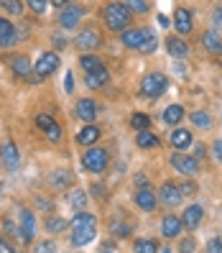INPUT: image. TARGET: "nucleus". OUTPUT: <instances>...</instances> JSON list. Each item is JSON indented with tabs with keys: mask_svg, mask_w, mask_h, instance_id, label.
<instances>
[{
	"mask_svg": "<svg viewBox=\"0 0 222 253\" xmlns=\"http://www.w3.org/2000/svg\"><path fill=\"white\" fill-rule=\"evenodd\" d=\"M179 202H182L179 184H174V182H164V184H161V205H166V207H176Z\"/></svg>",
	"mask_w": 222,
	"mask_h": 253,
	"instance_id": "nucleus-11",
	"label": "nucleus"
},
{
	"mask_svg": "<svg viewBox=\"0 0 222 253\" xmlns=\"http://www.w3.org/2000/svg\"><path fill=\"white\" fill-rule=\"evenodd\" d=\"M67 225H69V222H67L64 217H56V215H51V217L46 220V230H49V233H62Z\"/></svg>",
	"mask_w": 222,
	"mask_h": 253,
	"instance_id": "nucleus-29",
	"label": "nucleus"
},
{
	"mask_svg": "<svg viewBox=\"0 0 222 253\" xmlns=\"http://www.w3.org/2000/svg\"><path fill=\"white\" fill-rule=\"evenodd\" d=\"M92 192H95V197H97V200H100V197H105V195H102V192H105V187H102V184H95Z\"/></svg>",
	"mask_w": 222,
	"mask_h": 253,
	"instance_id": "nucleus-51",
	"label": "nucleus"
},
{
	"mask_svg": "<svg viewBox=\"0 0 222 253\" xmlns=\"http://www.w3.org/2000/svg\"><path fill=\"white\" fill-rule=\"evenodd\" d=\"M79 64H82V69L90 74V72H95V69H100L102 64H100V59L97 56H92V54H87V56H82L79 59Z\"/></svg>",
	"mask_w": 222,
	"mask_h": 253,
	"instance_id": "nucleus-30",
	"label": "nucleus"
},
{
	"mask_svg": "<svg viewBox=\"0 0 222 253\" xmlns=\"http://www.w3.org/2000/svg\"><path fill=\"white\" fill-rule=\"evenodd\" d=\"M133 200H136V205L141 207V210H146V212H153V210H156V195H153L148 187H146V189H138Z\"/></svg>",
	"mask_w": 222,
	"mask_h": 253,
	"instance_id": "nucleus-17",
	"label": "nucleus"
},
{
	"mask_svg": "<svg viewBox=\"0 0 222 253\" xmlns=\"http://www.w3.org/2000/svg\"><path fill=\"white\" fill-rule=\"evenodd\" d=\"M82 225H95V215L90 212H79L72 217V228H82Z\"/></svg>",
	"mask_w": 222,
	"mask_h": 253,
	"instance_id": "nucleus-31",
	"label": "nucleus"
},
{
	"mask_svg": "<svg viewBox=\"0 0 222 253\" xmlns=\"http://www.w3.org/2000/svg\"><path fill=\"white\" fill-rule=\"evenodd\" d=\"M0 8L13 13V16H18V13L23 10V3H18V0H0Z\"/></svg>",
	"mask_w": 222,
	"mask_h": 253,
	"instance_id": "nucleus-35",
	"label": "nucleus"
},
{
	"mask_svg": "<svg viewBox=\"0 0 222 253\" xmlns=\"http://www.w3.org/2000/svg\"><path fill=\"white\" fill-rule=\"evenodd\" d=\"M166 51L174 59H186L189 56V43L182 41V39H176V36H171V39H166Z\"/></svg>",
	"mask_w": 222,
	"mask_h": 253,
	"instance_id": "nucleus-18",
	"label": "nucleus"
},
{
	"mask_svg": "<svg viewBox=\"0 0 222 253\" xmlns=\"http://www.w3.org/2000/svg\"><path fill=\"white\" fill-rule=\"evenodd\" d=\"M212 154H215V159L222 164V138H217V141L212 143Z\"/></svg>",
	"mask_w": 222,
	"mask_h": 253,
	"instance_id": "nucleus-45",
	"label": "nucleus"
},
{
	"mask_svg": "<svg viewBox=\"0 0 222 253\" xmlns=\"http://www.w3.org/2000/svg\"><path fill=\"white\" fill-rule=\"evenodd\" d=\"M202 217H204V207L202 205H189L186 210L182 212V225L189 228V230H194L202 222Z\"/></svg>",
	"mask_w": 222,
	"mask_h": 253,
	"instance_id": "nucleus-12",
	"label": "nucleus"
},
{
	"mask_svg": "<svg viewBox=\"0 0 222 253\" xmlns=\"http://www.w3.org/2000/svg\"><path fill=\"white\" fill-rule=\"evenodd\" d=\"M171 167L184 176H194L199 171V161L189 154H171Z\"/></svg>",
	"mask_w": 222,
	"mask_h": 253,
	"instance_id": "nucleus-6",
	"label": "nucleus"
},
{
	"mask_svg": "<svg viewBox=\"0 0 222 253\" xmlns=\"http://www.w3.org/2000/svg\"><path fill=\"white\" fill-rule=\"evenodd\" d=\"M36 126H38L43 133H46V130L54 126V118H51L49 113H38V118H36Z\"/></svg>",
	"mask_w": 222,
	"mask_h": 253,
	"instance_id": "nucleus-36",
	"label": "nucleus"
},
{
	"mask_svg": "<svg viewBox=\"0 0 222 253\" xmlns=\"http://www.w3.org/2000/svg\"><path fill=\"white\" fill-rule=\"evenodd\" d=\"M77 46L82 51H95L100 46V31H97V28H84V31H79Z\"/></svg>",
	"mask_w": 222,
	"mask_h": 253,
	"instance_id": "nucleus-10",
	"label": "nucleus"
},
{
	"mask_svg": "<svg viewBox=\"0 0 222 253\" xmlns=\"http://www.w3.org/2000/svg\"><path fill=\"white\" fill-rule=\"evenodd\" d=\"M64 90H67V92H72V90H74V77H72V74H67V80H64Z\"/></svg>",
	"mask_w": 222,
	"mask_h": 253,
	"instance_id": "nucleus-49",
	"label": "nucleus"
},
{
	"mask_svg": "<svg viewBox=\"0 0 222 253\" xmlns=\"http://www.w3.org/2000/svg\"><path fill=\"white\" fill-rule=\"evenodd\" d=\"M179 192H182V197H194L197 195V184L194 182H182L179 184Z\"/></svg>",
	"mask_w": 222,
	"mask_h": 253,
	"instance_id": "nucleus-37",
	"label": "nucleus"
},
{
	"mask_svg": "<svg viewBox=\"0 0 222 253\" xmlns=\"http://www.w3.org/2000/svg\"><path fill=\"white\" fill-rule=\"evenodd\" d=\"M194 251H197V241L194 238H184L179 246V253H194Z\"/></svg>",
	"mask_w": 222,
	"mask_h": 253,
	"instance_id": "nucleus-39",
	"label": "nucleus"
},
{
	"mask_svg": "<svg viewBox=\"0 0 222 253\" xmlns=\"http://www.w3.org/2000/svg\"><path fill=\"white\" fill-rule=\"evenodd\" d=\"M204 253H222V238H212V241L207 243Z\"/></svg>",
	"mask_w": 222,
	"mask_h": 253,
	"instance_id": "nucleus-41",
	"label": "nucleus"
},
{
	"mask_svg": "<svg viewBox=\"0 0 222 253\" xmlns=\"http://www.w3.org/2000/svg\"><path fill=\"white\" fill-rule=\"evenodd\" d=\"M84 80H87V87H92V90H97V87L108 84V80H110V72H108L105 67H100V69H95V72L87 74Z\"/></svg>",
	"mask_w": 222,
	"mask_h": 253,
	"instance_id": "nucleus-21",
	"label": "nucleus"
},
{
	"mask_svg": "<svg viewBox=\"0 0 222 253\" xmlns=\"http://www.w3.org/2000/svg\"><path fill=\"white\" fill-rule=\"evenodd\" d=\"M169 138H171V146L174 148H182V151H184L186 146H191V133L186 128H174Z\"/></svg>",
	"mask_w": 222,
	"mask_h": 253,
	"instance_id": "nucleus-22",
	"label": "nucleus"
},
{
	"mask_svg": "<svg viewBox=\"0 0 222 253\" xmlns=\"http://www.w3.org/2000/svg\"><path fill=\"white\" fill-rule=\"evenodd\" d=\"M215 21H217V23H220V21H222V8H220V10H217V13H215Z\"/></svg>",
	"mask_w": 222,
	"mask_h": 253,
	"instance_id": "nucleus-54",
	"label": "nucleus"
},
{
	"mask_svg": "<svg viewBox=\"0 0 222 253\" xmlns=\"http://www.w3.org/2000/svg\"><path fill=\"white\" fill-rule=\"evenodd\" d=\"M0 253H16V248H13L8 241H0Z\"/></svg>",
	"mask_w": 222,
	"mask_h": 253,
	"instance_id": "nucleus-47",
	"label": "nucleus"
},
{
	"mask_svg": "<svg viewBox=\"0 0 222 253\" xmlns=\"http://www.w3.org/2000/svg\"><path fill=\"white\" fill-rule=\"evenodd\" d=\"M136 143L141 148H153V146H158V138L153 136L151 130H141V133H136Z\"/></svg>",
	"mask_w": 222,
	"mask_h": 253,
	"instance_id": "nucleus-25",
	"label": "nucleus"
},
{
	"mask_svg": "<svg viewBox=\"0 0 222 253\" xmlns=\"http://www.w3.org/2000/svg\"><path fill=\"white\" fill-rule=\"evenodd\" d=\"M51 184L54 187H69L72 184V174L69 171H54L51 174Z\"/></svg>",
	"mask_w": 222,
	"mask_h": 253,
	"instance_id": "nucleus-33",
	"label": "nucleus"
},
{
	"mask_svg": "<svg viewBox=\"0 0 222 253\" xmlns=\"http://www.w3.org/2000/svg\"><path fill=\"white\" fill-rule=\"evenodd\" d=\"M67 200H69V205L74 207V210H84V205H87V195H84V189H72Z\"/></svg>",
	"mask_w": 222,
	"mask_h": 253,
	"instance_id": "nucleus-26",
	"label": "nucleus"
},
{
	"mask_svg": "<svg viewBox=\"0 0 222 253\" xmlns=\"http://www.w3.org/2000/svg\"><path fill=\"white\" fill-rule=\"evenodd\" d=\"M105 23L110 31H128V23H130V10L125 3H112L105 8Z\"/></svg>",
	"mask_w": 222,
	"mask_h": 253,
	"instance_id": "nucleus-1",
	"label": "nucleus"
},
{
	"mask_svg": "<svg viewBox=\"0 0 222 253\" xmlns=\"http://www.w3.org/2000/svg\"><path fill=\"white\" fill-rule=\"evenodd\" d=\"M18 235H21L23 243H34V238H36V217H34L31 210H21V215H18Z\"/></svg>",
	"mask_w": 222,
	"mask_h": 253,
	"instance_id": "nucleus-5",
	"label": "nucleus"
},
{
	"mask_svg": "<svg viewBox=\"0 0 222 253\" xmlns=\"http://www.w3.org/2000/svg\"><path fill=\"white\" fill-rule=\"evenodd\" d=\"M0 161H3V167L8 171H16L21 167V154H18V146L13 141H5L0 146Z\"/></svg>",
	"mask_w": 222,
	"mask_h": 253,
	"instance_id": "nucleus-7",
	"label": "nucleus"
},
{
	"mask_svg": "<svg viewBox=\"0 0 222 253\" xmlns=\"http://www.w3.org/2000/svg\"><path fill=\"white\" fill-rule=\"evenodd\" d=\"M100 141V128L97 126H84L79 133H77V143L79 146H92Z\"/></svg>",
	"mask_w": 222,
	"mask_h": 253,
	"instance_id": "nucleus-20",
	"label": "nucleus"
},
{
	"mask_svg": "<svg viewBox=\"0 0 222 253\" xmlns=\"http://www.w3.org/2000/svg\"><path fill=\"white\" fill-rule=\"evenodd\" d=\"M16 31H18V28L13 26L10 21L0 18V43H3V46H8V43H13V41H16V36H18Z\"/></svg>",
	"mask_w": 222,
	"mask_h": 253,
	"instance_id": "nucleus-23",
	"label": "nucleus"
},
{
	"mask_svg": "<svg viewBox=\"0 0 222 253\" xmlns=\"http://www.w3.org/2000/svg\"><path fill=\"white\" fill-rule=\"evenodd\" d=\"M161 235H166V238H176V235H182V217H176V215H166L164 220H161Z\"/></svg>",
	"mask_w": 222,
	"mask_h": 253,
	"instance_id": "nucleus-16",
	"label": "nucleus"
},
{
	"mask_svg": "<svg viewBox=\"0 0 222 253\" xmlns=\"http://www.w3.org/2000/svg\"><path fill=\"white\" fill-rule=\"evenodd\" d=\"M156 46H158V39L151 36V39H148L143 46H141V54H151V51H156Z\"/></svg>",
	"mask_w": 222,
	"mask_h": 253,
	"instance_id": "nucleus-42",
	"label": "nucleus"
},
{
	"mask_svg": "<svg viewBox=\"0 0 222 253\" xmlns=\"http://www.w3.org/2000/svg\"><path fill=\"white\" fill-rule=\"evenodd\" d=\"M28 8H34L36 13H43L46 10V3H43V0H28Z\"/></svg>",
	"mask_w": 222,
	"mask_h": 253,
	"instance_id": "nucleus-46",
	"label": "nucleus"
},
{
	"mask_svg": "<svg viewBox=\"0 0 222 253\" xmlns=\"http://www.w3.org/2000/svg\"><path fill=\"white\" fill-rule=\"evenodd\" d=\"M97 102L95 100H87V97H82L79 102H77V115L82 118V121L87 123V126H92V121L97 118Z\"/></svg>",
	"mask_w": 222,
	"mask_h": 253,
	"instance_id": "nucleus-13",
	"label": "nucleus"
},
{
	"mask_svg": "<svg viewBox=\"0 0 222 253\" xmlns=\"http://www.w3.org/2000/svg\"><path fill=\"white\" fill-rule=\"evenodd\" d=\"M204 151H207V148H204V143H197V146H194V159L204 156Z\"/></svg>",
	"mask_w": 222,
	"mask_h": 253,
	"instance_id": "nucleus-50",
	"label": "nucleus"
},
{
	"mask_svg": "<svg viewBox=\"0 0 222 253\" xmlns=\"http://www.w3.org/2000/svg\"><path fill=\"white\" fill-rule=\"evenodd\" d=\"M153 36V31L151 28H128V31H123L120 34V41L125 43L128 49H138L141 51V46Z\"/></svg>",
	"mask_w": 222,
	"mask_h": 253,
	"instance_id": "nucleus-4",
	"label": "nucleus"
},
{
	"mask_svg": "<svg viewBox=\"0 0 222 253\" xmlns=\"http://www.w3.org/2000/svg\"><path fill=\"white\" fill-rule=\"evenodd\" d=\"M130 126H133V128H136V130L141 133V130H148L151 121H148V115H143V113H136V115L130 118Z\"/></svg>",
	"mask_w": 222,
	"mask_h": 253,
	"instance_id": "nucleus-32",
	"label": "nucleus"
},
{
	"mask_svg": "<svg viewBox=\"0 0 222 253\" xmlns=\"http://www.w3.org/2000/svg\"><path fill=\"white\" fill-rule=\"evenodd\" d=\"M191 123H194L197 128H204V130H210V128H212V118H210V113H204V110H197V113H191Z\"/></svg>",
	"mask_w": 222,
	"mask_h": 253,
	"instance_id": "nucleus-27",
	"label": "nucleus"
},
{
	"mask_svg": "<svg viewBox=\"0 0 222 253\" xmlns=\"http://www.w3.org/2000/svg\"><path fill=\"white\" fill-rule=\"evenodd\" d=\"M110 233H112L115 238H125V235L130 233V228H128V225H120V222H117V220H115V222H112V225H110Z\"/></svg>",
	"mask_w": 222,
	"mask_h": 253,
	"instance_id": "nucleus-38",
	"label": "nucleus"
},
{
	"mask_svg": "<svg viewBox=\"0 0 222 253\" xmlns=\"http://www.w3.org/2000/svg\"><path fill=\"white\" fill-rule=\"evenodd\" d=\"M164 90H166V77L158 74V72L146 74V77L141 80V92L146 97H158V95H164Z\"/></svg>",
	"mask_w": 222,
	"mask_h": 253,
	"instance_id": "nucleus-3",
	"label": "nucleus"
},
{
	"mask_svg": "<svg viewBox=\"0 0 222 253\" xmlns=\"http://www.w3.org/2000/svg\"><path fill=\"white\" fill-rule=\"evenodd\" d=\"M13 72L21 74V77H28V74H31V62H28L26 56H18L16 62H13Z\"/></svg>",
	"mask_w": 222,
	"mask_h": 253,
	"instance_id": "nucleus-28",
	"label": "nucleus"
},
{
	"mask_svg": "<svg viewBox=\"0 0 222 253\" xmlns=\"http://www.w3.org/2000/svg\"><path fill=\"white\" fill-rule=\"evenodd\" d=\"M202 43H204V49L210 51V54H217V56L222 54V36L217 31H204Z\"/></svg>",
	"mask_w": 222,
	"mask_h": 253,
	"instance_id": "nucleus-19",
	"label": "nucleus"
},
{
	"mask_svg": "<svg viewBox=\"0 0 222 253\" xmlns=\"http://www.w3.org/2000/svg\"><path fill=\"white\" fill-rule=\"evenodd\" d=\"M182 118H184V108L182 105H169L164 110V123H169V126L182 123Z\"/></svg>",
	"mask_w": 222,
	"mask_h": 253,
	"instance_id": "nucleus-24",
	"label": "nucleus"
},
{
	"mask_svg": "<svg viewBox=\"0 0 222 253\" xmlns=\"http://www.w3.org/2000/svg\"><path fill=\"white\" fill-rule=\"evenodd\" d=\"M82 164H84L87 171L102 174L108 169V164H110V151H108V148H90V151L82 156Z\"/></svg>",
	"mask_w": 222,
	"mask_h": 253,
	"instance_id": "nucleus-2",
	"label": "nucleus"
},
{
	"mask_svg": "<svg viewBox=\"0 0 222 253\" xmlns=\"http://www.w3.org/2000/svg\"><path fill=\"white\" fill-rule=\"evenodd\" d=\"M136 187H138V189H146V187H148V179H146L143 174H138V176H136Z\"/></svg>",
	"mask_w": 222,
	"mask_h": 253,
	"instance_id": "nucleus-48",
	"label": "nucleus"
},
{
	"mask_svg": "<svg viewBox=\"0 0 222 253\" xmlns=\"http://www.w3.org/2000/svg\"><path fill=\"white\" fill-rule=\"evenodd\" d=\"M136 253H158L156 241H136Z\"/></svg>",
	"mask_w": 222,
	"mask_h": 253,
	"instance_id": "nucleus-34",
	"label": "nucleus"
},
{
	"mask_svg": "<svg viewBox=\"0 0 222 253\" xmlns=\"http://www.w3.org/2000/svg\"><path fill=\"white\" fill-rule=\"evenodd\" d=\"M169 23H171V21H169L166 16H158V26H161V28H166Z\"/></svg>",
	"mask_w": 222,
	"mask_h": 253,
	"instance_id": "nucleus-53",
	"label": "nucleus"
},
{
	"mask_svg": "<svg viewBox=\"0 0 222 253\" xmlns=\"http://www.w3.org/2000/svg\"><path fill=\"white\" fill-rule=\"evenodd\" d=\"M46 138H49L51 143H59V141H62V128H59V126L54 123V126L46 130Z\"/></svg>",
	"mask_w": 222,
	"mask_h": 253,
	"instance_id": "nucleus-40",
	"label": "nucleus"
},
{
	"mask_svg": "<svg viewBox=\"0 0 222 253\" xmlns=\"http://www.w3.org/2000/svg\"><path fill=\"white\" fill-rule=\"evenodd\" d=\"M59 69V54L54 51H43L38 56V62L34 64V72L38 74V77H49V74H54Z\"/></svg>",
	"mask_w": 222,
	"mask_h": 253,
	"instance_id": "nucleus-8",
	"label": "nucleus"
},
{
	"mask_svg": "<svg viewBox=\"0 0 222 253\" xmlns=\"http://www.w3.org/2000/svg\"><path fill=\"white\" fill-rule=\"evenodd\" d=\"M82 16H84V8L82 5H67L62 10V16H59V23H62V28H77Z\"/></svg>",
	"mask_w": 222,
	"mask_h": 253,
	"instance_id": "nucleus-9",
	"label": "nucleus"
},
{
	"mask_svg": "<svg viewBox=\"0 0 222 253\" xmlns=\"http://www.w3.org/2000/svg\"><path fill=\"white\" fill-rule=\"evenodd\" d=\"M95 235H97V228L95 225H82V228H74V235H72V246H87V243H92L95 241Z\"/></svg>",
	"mask_w": 222,
	"mask_h": 253,
	"instance_id": "nucleus-14",
	"label": "nucleus"
},
{
	"mask_svg": "<svg viewBox=\"0 0 222 253\" xmlns=\"http://www.w3.org/2000/svg\"><path fill=\"white\" fill-rule=\"evenodd\" d=\"M36 253H56V246H54L51 241H43V243H38Z\"/></svg>",
	"mask_w": 222,
	"mask_h": 253,
	"instance_id": "nucleus-44",
	"label": "nucleus"
},
{
	"mask_svg": "<svg viewBox=\"0 0 222 253\" xmlns=\"http://www.w3.org/2000/svg\"><path fill=\"white\" fill-rule=\"evenodd\" d=\"M128 8H133L136 13H146L148 10V3H143V0H130V3H125Z\"/></svg>",
	"mask_w": 222,
	"mask_h": 253,
	"instance_id": "nucleus-43",
	"label": "nucleus"
},
{
	"mask_svg": "<svg viewBox=\"0 0 222 253\" xmlns=\"http://www.w3.org/2000/svg\"><path fill=\"white\" fill-rule=\"evenodd\" d=\"M174 26H176V31L179 34H191V13H189V8H176V13H174Z\"/></svg>",
	"mask_w": 222,
	"mask_h": 253,
	"instance_id": "nucleus-15",
	"label": "nucleus"
},
{
	"mask_svg": "<svg viewBox=\"0 0 222 253\" xmlns=\"http://www.w3.org/2000/svg\"><path fill=\"white\" fill-rule=\"evenodd\" d=\"M36 205H41L43 210H51V202L49 200H36Z\"/></svg>",
	"mask_w": 222,
	"mask_h": 253,
	"instance_id": "nucleus-52",
	"label": "nucleus"
}]
</instances>
